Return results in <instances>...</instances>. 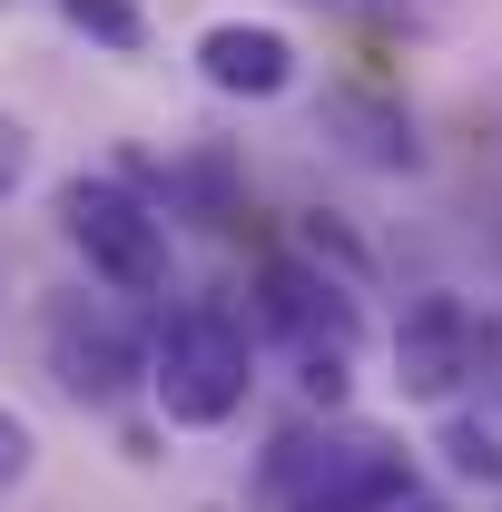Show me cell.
I'll return each instance as SVG.
<instances>
[{
  "label": "cell",
  "instance_id": "6da1fadb",
  "mask_svg": "<svg viewBox=\"0 0 502 512\" xmlns=\"http://www.w3.org/2000/svg\"><path fill=\"white\" fill-rule=\"evenodd\" d=\"M247 384H256V345H247V325L227 316V306H178V316L148 335V404L168 424H188V434L227 424L247 404Z\"/></svg>",
  "mask_w": 502,
  "mask_h": 512
},
{
  "label": "cell",
  "instance_id": "7a4b0ae2",
  "mask_svg": "<svg viewBox=\"0 0 502 512\" xmlns=\"http://www.w3.org/2000/svg\"><path fill=\"white\" fill-rule=\"evenodd\" d=\"M60 237L89 256L109 296H158L168 286V217L128 178H60Z\"/></svg>",
  "mask_w": 502,
  "mask_h": 512
},
{
  "label": "cell",
  "instance_id": "3957f363",
  "mask_svg": "<svg viewBox=\"0 0 502 512\" xmlns=\"http://www.w3.org/2000/svg\"><path fill=\"white\" fill-rule=\"evenodd\" d=\"M40 355H50V375H60V394H79V404H119V394H138L148 384V335L119 316V296H50L40 306Z\"/></svg>",
  "mask_w": 502,
  "mask_h": 512
},
{
  "label": "cell",
  "instance_id": "277c9868",
  "mask_svg": "<svg viewBox=\"0 0 502 512\" xmlns=\"http://www.w3.org/2000/svg\"><path fill=\"white\" fill-rule=\"evenodd\" d=\"M266 483L296 503V493H335V503H404L414 493V453L394 444V434H375V424H325V434H286L276 444V463H266Z\"/></svg>",
  "mask_w": 502,
  "mask_h": 512
},
{
  "label": "cell",
  "instance_id": "5b68a950",
  "mask_svg": "<svg viewBox=\"0 0 502 512\" xmlns=\"http://www.w3.org/2000/svg\"><path fill=\"white\" fill-rule=\"evenodd\" d=\"M483 355H493V325L473 316L463 296H414L404 325H394V384L414 404H453L463 384L483 375Z\"/></svg>",
  "mask_w": 502,
  "mask_h": 512
},
{
  "label": "cell",
  "instance_id": "8992f818",
  "mask_svg": "<svg viewBox=\"0 0 502 512\" xmlns=\"http://www.w3.org/2000/svg\"><path fill=\"white\" fill-rule=\"evenodd\" d=\"M197 79L217 99H286L296 89V40L276 20H207L197 30Z\"/></svg>",
  "mask_w": 502,
  "mask_h": 512
},
{
  "label": "cell",
  "instance_id": "52a82bcc",
  "mask_svg": "<svg viewBox=\"0 0 502 512\" xmlns=\"http://www.w3.org/2000/svg\"><path fill=\"white\" fill-rule=\"evenodd\" d=\"M443 463H453L463 483H502V434L493 424H453V434H443Z\"/></svg>",
  "mask_w": 502,
  "mask_h": 512
},
{
  "label": "cell",
  "instance_id": "ba28073f",
  "mask_svg": "<svg viewBox=\"0 0 502 512\" xmlns=\"http://www.w3.org/2000/svg\"><path fill=\"white\" fill-rule=\"evenodd\" d=\"M60 10L89 30V40H109V50H138V10H128V0H60Z\"/></svg>",
  "mask_w": 502,
  "mask_h": 512
},
{
  "label": "cell",
  "instance_id": "9c48e42d",
  "mask_svg": "<svg viewBox=\"0 0 502 512\" xmlns=\"http://www.w3.org/2000/svg\"><path fill=\"white\" fill-rule=\"evenodd\" d=\"M30 463H40V434H30V424H20V414L0 404V503H10V493L30 483Z\"/></svg>",
  "mask_w": 502,
  "mask_h": 512
},
{
  "label": "cell",
  "instance_id": "30bf717a",
  "mask_svg": "<svg viewBox=\"0 0 502 512\" xmlns=\"http://www.w3.org/2000/svg\"><path fill=\"white\" fill-rule=\"evenodd\" d=\"M20 178H30V128H20L10 109H0V197L20 188Z\"/></svg>",
  "mask_w": 502,
  "mask_h": 512
},
{
  "label": "cell",
  "instance_id": "8fae6325",
  "mask_svg": "<svg viewBox=\"0 0 502 512\" xmlns=\"http://www.w3.org/2000/svg\"><path fill=\"white\" fill-rule=\"evenodd\" d=\"M286 512H365V503H335V493H296Z\"/></svg>",
  "mask_w": 502,
  "mask_h": 512
},
{
  "label": "cell",
  "instance_id": "7c38bea8",
  "mask_svg": "<svg viewBox=\"0 0 502 512\" xmlns=\"http://www.w3.org/2000/svg\"><path fill=\"white\" fill-rule=\"evenodd\" d=\"M384 512H453V503H424V493H404V503H384Z\"/></svg>",
  "mask_w": 502,
  "mask_h": 512
},
{
  "label": "cell",
  "instance_id": "4fadbf2b",
  "mask_svg": "<svg viewBox=\"0 0 502 512\" xmlns=\"http://www.w3.org/2000/svg\"><path fill=\"white\" fill-rule=\"evenodd\" d=\"M315 10H384V0H315Z\"/></svg>",
  "mask_w": 502,
  "mask_h": 512
}]
</instances>
